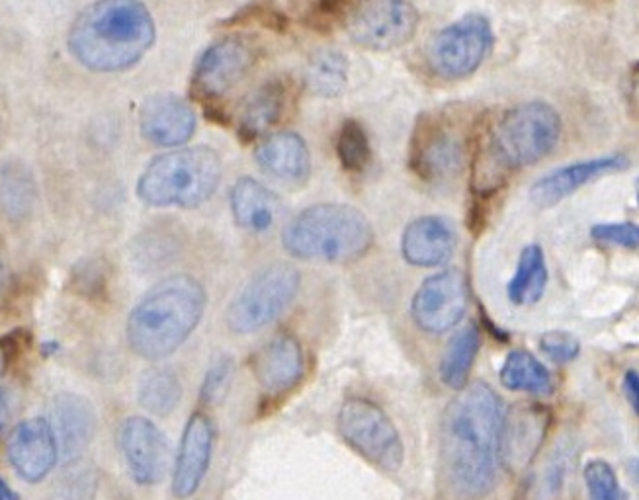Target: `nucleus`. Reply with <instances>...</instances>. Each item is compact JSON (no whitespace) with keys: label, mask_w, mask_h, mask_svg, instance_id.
<instances>
[{"label":"nucleus","mask_w":639,"mask_h":500,"mask_svg":"<svg viewBox=\"0 0 639 500\" xmlns=\"http://www.w3.org/2000/svg\"><path fill=\"white\" fill-rule=\"evenodd\" d=\"M505 403L485 381L458 391L442 418V464L458 497H487L499 479Z\"/></svg>","instance_id":"obj_1"},{"label":"nucleus","mask_w":639,"mask_h":500,"mask_svg":"<svg viewBox=\"0 0 639 500\" xmlns=\"http://www.w3.org/2000/svg\"><path fill=\"white\" fill-rule=\"evenodd\" d=\"M155 41V22L140 0H98L79 14L69 49L81 66L116 73L140 63Z\"/></svg>","instance_id":"obj_2"},{"label":"nucleus","mask_w":639,"mask_h":500,"mask_svg":"<svg viewBox=\"0 0 639 500\" xmlns=\"http://www.w3.org/2000/svg\"><path fill=\"white\" fill-rule=\"evenodd\" d=\"M205 311V291L192 276L178 274L158 282L131 311L128 343L145 360H163L194 333Z\"/></svg>","instance_id":"obj_3"},{"label":"nucleus","mask_w":639,"mask_h":500,"mask_svg":"<svg viewBox=\"0 0 639 500\" xmlns=\"http://www.w3.org/2000/svg\"><path fill=\"white\" fill-rule=\"evenodd\" d=\"M282 242L296 259L346 262L370 250L374 229L353 205H311L287 223Z\"/></svg>","instance_id":"obj_4"},{"label":"nucleus","mask_w":639,"mask_h":500,"mask_svg":"<svg viewBox=\"0 0 639 500\" xmlns=\"http://www.w3.org/2000/svg\"><path fill=\"white\" fill-rule=\"evenodd\" d=\"M222 180V160L210 147L177 148L155 158L141 175L138 194L155 207L204 204Z\"/></svg>","instance_id":"obj_5"},{"label":"nucleus","mask_w":639,"mask_h":500,"mask_svg":"<svg viewBox=\"0 0 639 500\" xmlns=\"http://www.w3.org/2000/svg\"><path fill=\"white\" fill-rule=\"evenodd\" d=\"M561 135V118L549 104H520L507 111L489 140V160L500 178L547 157Z\"/></svg>","instance_id":"obj_6"},{"label":"nucleus","mask_w":639,"mask_h":500,"mask_svg":"<svg viewBox=\"0 0 639 500\" xmlns=\"http://www.w3.org/2000/svg\"><path fill=\"white\" fill-rule=\"evenodd\" d=\"M301 278L289 264H274L250 278L227 307V326L232 333L250 334L284 316L299 294Z\"/></svg>","instance_id":"obj_7"},{"label":"nucleus","mask_w":639,"mask_h":500,"mask_svg":"<svg viewBox=\"0 0 639 500\" xmlns=\"http://www.w3.org/2000/svg\"><path fill=\"white\" fill-rule=\"evenodd\" d=\"M344 442L366 462L383 472H398L405 462V445L390 415L368 398H346L336 417Z\"/></svg>","instance_id":"obj_8"},{"label":"nucleus","mask_w":639,"mask_h":500,"mask_svg":"<svg viewBox=\"0 0 639 500\" xmlns=\"http://www.w3.org/2000/svg\"><path fill=\"white\" fill-rule=\"evenodd\" d=\"M465 126L450 111L421 116L413 131L409 167L423 182L454 178L465 158Z\"/></svg>","instance_id":"obj_9"},{"label":"nucleus","mask_w":639,"mask_h":500,"mask_svg":"<svg viewBox=\"0 0 639 500\" xmlns=\"http://www.w3.org/2000/svg\"><path fill=\"white\" fill-rule=\"evenodd\" d=\"M493 41L492 22L482 14H468L433 37L428 66L442 79H465L482 67Z\"/></svg>","instance_id":"obj_10"},{"label":"nucleus","mask_w":639,"mask_h":500,"mask_svg":"<svg viewBox=\"0 0 639 500\" xmlns=\"http://www.w3.org/2000/svg\"><path fill=\"white\" fill-rule=\"evenodd\" d=\"M417 28V10L407 0H364L348 19L351 37L371 51L405 46Z\"/></svg>","instance_id":"obj_11"},{"label":"nucleus","mask_w":639,"mask_h":500,"mask_svg":"<svg viewBox=\"0 0 639 500\" xmlns=\"http://www.w3.org/2000/svg\"><path fill=\"white\" fill-rule=\"evenodd\" d=\"M465 309V278L458 270H446L421 284L411 303V316L423 333L445 334L460 324Z\"/></svg>","instance_id":"obj_12"},{"label":"nucleus","mask_w":639,"mask_h":500,"mask_svg":"<svg viewBox=\"0 0 639 500\" xmlns=\"http://www.w3.org/2000/svg\"><path fill=\"white\" fill-rule=\"evenodd\" d=\"M120 448L131 479L138 485H157L168 469V442L163 430L147 418L131 417L120 428Z\"/></svg>","instance_id":"obj_13"},{"label":"nucleus","mask_w":639,"mask_h":500,"mask_svg":"<svg viewBox=\"0 0 639 500\" xmlns=\"http://www.w3.org/2000/svg\"><path fill=\"white\" fill-rule=\"evenodd\" d=\"M255 66V51L241 39H223L205 49L194 71V91L202 98H220L233 86L241 83L250 67Z\"/></svg>","instance_id":"obj_14"},{"label":"nucleus","mask_w":639,"mask_h":500,"mask_svg":"<svg viewBox=\"0 0 639 500\" xmlns=\"http://www.w3.org/2000/svg\"><path fill=\"white\" fill-rule=\"evenodd\" d=\"M630 160L626 155H608V157L589 158V160L557 168L532 186L530 200L542 210L554 207L567 200L569 195H573L577 190H581L583 186L591 184L606 175L626 170Z\"/></svg>","instance_id":"obj_15"},{"label":"nucleus","mask_w":639,"mask_h":500,"mask_svg":"<svg viewBox=\"0 0 639 500\" xmlns=\"http://www.w3.org/2000/svg\"><path fill=\"white\" fill-rule=\"evenodd\" d=\"M549 415L540 405H517L505 413L500 430V464L520 472L536 457Z\"/></svg>","instance_id":"obj_16"},{"label":"nucleus","mask_w":639,"mask_h":500,"mask_svg":"<svg viewBox=\"0 0 639 500\" xmlns=\"http://www.w3.org/2000/svg\"><path fill=\"white\" fill-rule=\"evenodd\" d=\"M213 438L215 432L208 415L194 413L188 418L173 475V492L178 499H188L200 489L212 462Z\"/></svg>","instance_id":"obj_17"},{"label":"nucleus","mask_w":639,"mask_h":500,"mask_svg":"<svg viewBox=\"0 0 639 500\" xmlns=\"http://www.w3.org/2000/svg\"><path fill=\"white\" fill-rule=\"evenodd\" d=\"M57 442L54 430L44 418L24 420L9 440V460L24 481L37 483L46 479L54 469Z\"/></svg>","instance_id":"obj_18"},{"label":"nucleus","mask_w":639,"mask_h":500,"mask_svg":"<svg viewBox=\"0 0 639 500\" xmlns=\"http://www.w3.org/2000/svg\"><path fill=\"white\" fill-rule=\"evenodd\" d=\"M57 442V454L71 464L91 445L96 430V415L86 398L74 393H61L54 398L51 422Z\"/></svg>","instance_id":"obj_19"},{"label":"nucleus","mask_w":639,"mask_h":500,"mask_svg":"<svg viewBox=\"0 0 639 500\" xmlns=\"http://www.w3.org/2000/svg\"><path fill=\"white\" fill-rule=\"evenodd\" d=\"M252 371L267 393L279 395L294 390L306 371L304 348L292 334H279L257 353Z\"/></svg>","instance_id":"obj_20"},{"label":"nucleus","mask_w":639,"mask_h":500,"mask_svg":"<svg viewBox=\"0 0 639 500\" xmlns=\"http://www.w3.org/2000/svg\"><path fill=\"white\" fill-rule=\"evenodd\" d=\"M196 114L192 106L173 96L158 94L149 98L141 110V133L158 147H178L194 135Z\"/></svg>","instance_id":"obj_21"},{"label":"nucleus","mask_w":639,"mask_h":500,"mask_svg":"<svg viewBox=\"0 0 639 500\" xmlns=\"http://www.w3.org/2000/svg\"><path fill=\"white\" fill-rule=\"evenodd\" d=\"M455 233L452 225L435 215H426L411 223L403 239L401 252L413 266L433 269L445 264L454 254Z\"/></svg>","instance_id":"obj_22"},{"label":"nucleus","mask_w":639,"mask_h":500,"mask_svg":"<svg viewBox=\"0 0 639 500\" xmlns=\"http://www.w3.org/2000/svg\"><path fill=\"white\" fill-rule=\"evenodd\" d=\"M257 160L270 177L286 182H304L309 177L311 155L301 135L294 131H282L270 135L257 148Z\"/></svg>","instance_id":"obj_23"},{"label":"nucleus","mask_w":639,"mask_h":500,"mask_svg":"<svg viewBox=\"0 0 639 500\" xmlns=\"http://www.w3.org/2000/svg\"><path fill=\"white\" fill-rule=\"evenodd\" d=\"M232 212L242 229L252 233L269 231L276 219V198L267 186L255 178H241L232 188Z\"/></svg>","instance_id":"obj_24"},{"label":"nucleus","mask_w":639,"mask_h":500,"mask_svg":"<svg viewBox=\"0 0 639 500\" xmlns=\"http://www.w3.org/2000/svg\"><path fill=\"white\" fill-rule=\"evenodd\" d=\"M482 348V334L475 324H468L452 336L440 360V380L446 388L460 391L468 385L475 358Z\"/></svg>","instance_id":"obj_25"},{"label":"nucleus","mask_w":639,"mask_h":500,"mask_svg":"<svg viewBox=\"0 0 639 500\" xmlns=\"http://www.w3.org/2000/svg\"><path fill=\"white\" fill-rule=\"evenodd\" d=\"M286 104V86L279 83L264 84L250 96L242 108L239 131L245 141H252L270 130L280 120Z\"/></svg>","instance_id":"obj_26"},{"label":"nucleus","mask_w":639,"mask_h":500,"mask_svg":"<svg viewBox=\"0 0 639 500\" xmlns=\"http://www.w3.org/2000/svg\"><path fill=\"white\" fill-rule=\"evenodd\" d=\"M547 286V266L544 250L540 245H529L520 254L514 278L507 286V296L514 306H534Z\"/></svg>","instance_id":"obj_27"},{"label":"nucleus","mask_w":639,"mask_h":500,"mask_svg":"<svg viewBox=\"0 0 639 500\" xmlns=\"http://www.w3.org/2000/svg\"><path fill=\"white\" fill-rule=\"evenodd\" d=\"M500 383L510 391L549 395L554 380L546 366L526 350H512L500 368Z\"/></svg>","instance_id":"obj_28"},{"label":"nucleus","mask_w":639,"mask_h":500,"mask_svg":"<svg viewBox=\"0 0 639 500\" xmlns=\"http://www.w3.org/2000/svg\"><path fill=\"white\" fill-rule=\"evenodd\" d=\"M141 407L165 417L178 407L182 398V383L178 380L177 371L170 368H153L145 371L138 390Z\"/></svg>","instance_id":"obj_29"},{"label":"nucleus","mask_w":639,"mask_h":500,"mask_svg":"<svg viewBox=\"0 0 639 500\" xmlns=\"http://www.w3.org/2000/svg\"><path fill=\"white\" fill-rule=\"evenodd\" d=\"M336 157L346 172L358 175L370 165L371 148L368 133L360 121L346 120L336 138Z\"/></svg>","instance_id":"obj_30"},{"label":"nucleus","mask_w":639,"mask_h":500,"mask_svg":"<svg viewBox=\"0 0 639 500\" xmlns=\"http://www.w3.org/2000/svg\"><path fill=\"white\" fill-rule=\"evenodd\" d=\"M346 59L341 53L324 51L311 61L309 84L321 96H339L346 86Z\"/></svg>","instance_id":"obj_31"},{"label":"nucleus","mask_w":639,"mask_h":500,"mask_svg":"<svg viewBox=\"0 0 639 500\" xmlns=\"http://www.w3.org/2000/svg\"><path fill=\"white\" fill-rule=\"evenodd\" d=\"M584 485L589 492V500H628L622 491L620 481L616 472L608 462L593 460L584 465Z\"/></svg>","instance_id":"obj_32"},{"label":"nucleus","mask_w":639,"mask_h":500,"mask_svg":"<svg viewBox=\"0 0 639 500\" xmlns=\"http://www.w3.org/2000/svg\"><path fill=\"white\" fill-rule=\"evenodd\" d=\"M566 454L567 452L557 450V454L547 460L546 469L534 485V500H554L559 495L569 467Z\"/></svg>","instance_id":"obj_33"},{"label":"nucleus","mask_w":639,"mask_h":500,"mask_svg":"<svg viewBox=\"0 0 639 500\" xmlns=\"http://www.w3.org/2000/svg\"><path fill=\"white\" fill-rule=\"evenodd\" d=\"M233 366L232 358H220L213 361L212 368L205 373L204 385H202V401L205 405H215L220 403L232 385Z\"/></svg>","instance_id":"obj_34"},{"label":"nucleus","mask_w":639,"mask_h":500,"mask_svg":"<svg viewBox=\"0 0 639 500\" xmlns=\"http://www.w3.org/2000/svg\"><path fill=\"white\" fill-rule=\"evenodd\" d=\"M594 241L638 249L639 229L636 223H599L591 229Z\"/></svg>","instance_id":"obj_35"},{"label":"nucleus","mask_w":639,"mask_h":500,"mask_svg":"<svg viewBox=\"0 0 639 500\" xmlns=\"http://www.w3.org/2000/svg\"><path fill=\"white\" fill-rule=\"evenodd\" d=\"M540 348L546 354L549 360L557 364H567L573 361L581 353V343L575 338L573 334L564 333V331H552L540 338Z\"/></svg>","instance_id":"obj_36"},{"label":"nucleus","mask_w":639,"mask_h":500,"mask_svg":"<svg viewBox=\"0 0 639 500\" xmlns=\"http://www.w3.org/2000/svg\"><path fill=\"white\" fill-rule=\"evenodd\" d=\"M354 0H317V14L323 20L341 19Z\"/></svg>","instance_id":"obj_37"},{"label":"nucleus","mask_w":639,"mask_h":500,"mask_svg":"<svg viewBox=\"0 0 639 500\" xmlns=\"http://www.w3.org/2000/svg\"><path fill=\"white\" fill-rule=\"evenodd\" d=\"M622 388H624V395L628 398V403H630V407L636 410V415H638L639 410V376L638 371L630 370L626 371V376H624V381H622Z\"/></svg>","instance_id":"obj_38"},{"label":"nucleus","mask_w":639,"mask_h":500,"mask_svg":"<svg viewBox=\"0 0 639 500\" xmlns=\"http://www.w3.org/2000/svg\"><path fill=\"white\" fill-rule=\"evenodd\" d=\"M9 418H10L9 395H7V391L0 390V434H2V430H4V427H7Z\"/></svg>","instance_id":"obj_39"},{"label":"nucleus","mask_w":639,"mask_h":500,"mask_svg":"<svg viewBox=\"0 0 639 500\" xmlns=\"http://www.w3.org/2000/svg\"><path fill=\"white\" fill-rule=\"evenodd\" d=\"M0 500H20L19 495L10 489L7 483L0 479Z\"/></svg>","instance_id":"obj_40"},{"label":"nucleus","mask_w":639,"mask_h":500,"mask_svg":"<svg viewBox=\"0 0 639 500\" xmlns=\"http://www.w3.org/2000/svg\"><path fill=\"white\" fill-rule=\"evenodd\" d=\"M579 2H583V4H604L608 0H579Z\"/></svg>","instance_id":"obj_41"},{"label":"nucleus","mask_w":639,"mask_h":500,"mask_svg":"<svg viewBox=\"0 0 639 500\" xmlns=\"http://www.w3.org/2000/svg\"><path fill=\"white\" fill-rule=\"evenodd\" d=\"M4 368V356H2V350H0V371Z\"/></svg>","instance_id":"obj_42"},{"label":"nucleus","mask_w":639,"mask_h":500,"mask_svg":"<svg viewBox=\"0 0 639 500\" xmlns=\"http://www.w3.org/2000/svg\"><path fill=\"white\" fill-rule=\"evenodd\" d=\"M0 286H2V264H0Z\"/></svg>","instance_id":"obj_43"}]
</instances>
